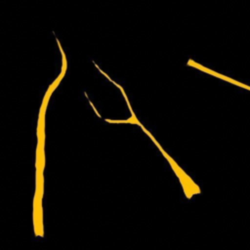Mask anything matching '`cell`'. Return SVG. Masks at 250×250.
Segmentation results:
<instances>
[{
    "mask_svg": "<svg viewBox=\"0 0 250 250\" xmlns=\"http://www.w3.org/2000/svg\"><path fill=\"white\" fill-rule=\"evenodd\" d=\"M139 126L145 131V133L152 140V142L156 145V146L158 147V149L161 151V153L163 154V156L168 160L170 166L172 167L173 171L175 172L176 176L178 177L181 185H182V188H183V190H184V193L186 195L187 198H191L193 195L195 194H199L200 193V188L198 187L197 184H195V182H193V180L177 164V162L161 147V146L156 142V140L152 137V135L141 124L139 123Z\"/></svg>",
    "mask_w": 250,
    "mask_h": 250,
    "instance_id": "6da1fadb",
    "label": "cell"
},
{
    "mask_svg": "<svg viewBox=\"0 0 250 250\" xmlns=\"http://www.w3.org/2000/svg\"><path fill=\"white\" fill-rule=\"evenodd\" d=\"M187 65L192 66V67H194V68H196V69H198V70H201V71H203V72H205V73L211 74V75H213V76H215V77H217V78H220V79L225 80V81H227V82H229V83L234 84V85H236V86H238V87H240V88H243V89H246V90H249V91H250V86H248V85H246V84H243V83H241V82H238V81H236V80H233L232 78H229V77H228V76H226V75H224V74L218 73V72H216V71H214V70H212V69H210V68H208V67H206V66H203L202 64H200V63L196 62L195 61H193L192 59H188V60Z\"/></svg>",
    "mask_w": 250,
    "mask_h": 250,
    "instance_id": "7a4b0ae2",
    "label": "cell"
}]
</instances>
